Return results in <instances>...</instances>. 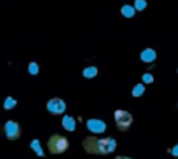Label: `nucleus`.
<instances>
[{
  "instance_id": "nucleus-14",
  "label": "nucleus",
  "mask_w": 178,
  "mask_h": 159,
  "mask_svg": "<svg viewBox=\"0 0 178 159\" xmlns=\"http://www.w3.org/2000/svg\"><path fill=\"white\" fill-rule=\"evenodd\" d=\"M28 72H30L31 75H38V72H39V66H38V62L31 61V62L28 64Z\"/></svg>"
},
{
  "instance_id": "nucleus-13",
  "label": "nucleus",
  "mask_w": 178,
  "mask_h": 159,
  "mask_svg": "<svg viewBox=\"0 0 178 159\" xmlns=\"http://www.w3.org/2000/svg\"><path fill=\"white\" fill-rule=\"evenodd\" d=\"M16 105H17V101H16L13 97H6V98H5V105H3L5 109H13Z\"/></svg>"
},
{
  "instance_id": "nucleus-16",
  "label": "nucleus",
  "mask_w": 178,
  "mask_h": 159,
  "mask_svg": "<svg viewBox=\"0 0 178 159\" xmlns=\"http://www.w3.org/2000/svg\"><path fill=\"white\" fill-rule=\"evenodd\" d=\"M142 80H144V83H153V77H151L150 74H144Z\"/></svg>"
},
{
  "instance_id": "nucleus-1",
  "label": "nucleus",
  "mask_w": 178,
  "mask_h": 159,
  "mask_svg": "<svg viewBox=\"0 0 178 159\" xmlns=\"http://www.w3.org/2000/svg\"><path fill=\"white\" fill-rule=\"evenodd\" d=\"M117 147V142L111 137H105V139H97L94 136H89L83 141V148L88 153H94V154H108L111 151H114Z\"/></svg>"
},
{
  "instance_id": "nucleus-12",
  "label": "nucleus",
  "mask_w": 178,
  "mask_h": 159,
  "mask_svg": "<svg viewBox=\"0 0 178 159\" xmlns=\"http://www.w3.org/2000/svg\"><path fill=\"white\" fill-rule=\"evenodd\" d=\"M144 90H145V86H144V84H136L131 94H133V97H141V95L144 94Z\"/></svg>"
},
{
  "instance_id": "nucleus-6",
  "label": "nucleus",
  "mask_w": 178,
  "mask_h": 159,
  "mask_svg": "<svg viewBox=\"0 0 178 159\" xmlns=\"http://www.w3.org/2000/svg\"><path fill=\"white\" fill-rule=\"evenodd\" d=\"M86 126L91 133H103L106 129V125L103 120H98V119H89L86 122Z\"/></svg>"
},
{
  "instance_id": "nucleus-2",
  "label": "nucleus",
  "mask_w": 178,
  "mask_h": 159,
  "mask_svg": "<svg viewBox=\"0 0 178 159\" xmlns=\"http://www.w3.org/2000/svg\"><path fill=\"white\" fill-rule=\"evenodd\" d=\"M47 145H48V150L52 154H61L67 150L69 141L66 137H63V136H60V134H53L52 137L48 139Z\"/></svg>"
},
{
  "instance_id": "nucleus-15",
  "label": "nucleus",
  "mask_w": 178,
  "mask_h": 159,
  "mask_svg": "<svg viewBox=\"0 0 178 159\" xmlns=\"http://www.w3.org/2000/svg\"><path fill=\"white\" fill-rule=\"evenodd\" d=\"M145 6H147L145 0H135V8H136V11H142V10H145Z\"/></svg>"
},
{
  "instance_id": "nucleus-7",
  "label": "nucleus",
  "mask_w": 178,
  "mask_h": 159,
  "mask_svg": "<svg viewBox=\"0 0 178 159\" xmlns=\"http://www.w3.org/2000/svg\"><path fill=\"white\" fill-rule=\"evenodd\" d=\"M141 59L144 62H151V61H155L156 59V52L153 49H145L142 53H141Z\"/></svg>"
},
{
  "instance_id": "nucleus-17",
  "label": "nucleus",
  "mask_w": 178,
  "mask_h": 159,
  "mask_svg": "<svg viewBox=\"0 0 178 159\" xmlns=\"http://www.w3.org/2000/svg\"><path fill=\"white\" fill-rule=\"evenodd\" d=\"M172 154H175V156H178V145H175V147L172 148Z\"/></svg>"
},
{
  "instance_id": "nucleus-5",
  "label": "nucleus",
  "mask_w": 178,
  "mask_h": 159,
  "mask_svg": "<svg viewBox=\"0 0 178 159\" xmlns=\"http://www.w3.org/2000/svg\"><path fill=\"white\" fill-rule=\"evenodd\" d=\"M47 109H48V112H52L53 116H58L66 111V103L61 98H52L47 103Z\"/></svg>"
},
{
  "instance_id": "nucleus-8",
  "label": "nucleus",
  "mask_w": 178,
  "mask_h": 159,
  "mask_svg": "<svg viewBox=\"0 0 178 159\" xmlns=\"http://www.w3.org/2000/svg\"><path fill=\"white\" fill-rule=\"evenodd\" d=\"M75 120H73V117H70V116H64L63 117V126L67 129V131H73L75 129Z\"/></svg>"
},
{
  "instance_id": "nucleus-4",
  "label": "nucleus",
  "mask_w": 178,
  "mask_h": 159,
  "mask_svg": "<svg viewBox=\"0 0 178 159\" xmlns=\"http://www.w3.org/2000/svg\"><path fill=\"white\" fill-rule=\"evenodd\" d=\"M5 134H6V137L10 141L19 139L20 137V126H19V123L13 122V120L6 122V125H5Z\"/></svg>"
},
{
  "instance_id": "nucleus-10",
  "label": "nucleus",
  "mask_w": 178,
  "mask_h": 159,
  "mask_svg": "<svg viewBox=\"0 0 178 159\" xmlns=\"http://www.w3.org/2000/svg\"><path fill=\"white\" fill-rule=\"evenodd\" d=\"M31 148H33V151L38 154V156H44V151H42V148H41V142L39 141H31Z\"/></svg>"
},
{
  "instance_id": "nucleus-9",
  "label": "nucleus",
  "mask_w": 178,
  "mask_h": 159,
  "mask_svg": "<svg viewBox=\"0 0 178 159\" xmlns=\"http://www.w3.org/2000/svg\"><path fill=\"white\" fill-rule=\"evenodd\" d=\"M135 13H136V8H133V6H130V5H123V6H122V14H123L125 17H133Z\"/></svg>"
},
{
  "instance_id": "nucleus-11",
  "label": "nucleus",
  "mask_w": 178,
  "mask_h": 159,
  "mask_svg": "<svg viewBox=\"0 0 178 159\" xmlns=\"http://www.w3.org/2000/svg\"><path fill=\"white\" fill-rule=\"evenodd\" d=\"M83 75L86 77V78H92V77H95L97 75V67H86V69L83 70Z\"/></svg>"
},
{
  "instance_id": "nucleus-18",
  "label": "nucleus",
  "mask_w": 178,
  "mask_h": 159,
  "mask_svg": "<svg viewBox=\"0 0 178 159\" xmlns=\"http://www.w3.org/2000/svg\"><path fill=\"white\" fill-rule=\"evenodd\" d=\"M116 159H131V157H126V156H117Z\"/></svg>"
},
{
  "instance_id": "nucleus-3",
  "label": "nucleus",
  "mask_w": 178,
  "mask_h": 159,
  "mask_svg": "<svg viewBox=\"0 0 178 159\" xmlns=\"http://www.w3.org/2000/svg\"><path fill=\"white\" fill-rule=\"evenodd\" d=\"M114 120H116V126L120 129V131H125L128 129L133 123V117L130 112H126L123 109H117L114 112Z\"/></svg>"
}]
</instances>
